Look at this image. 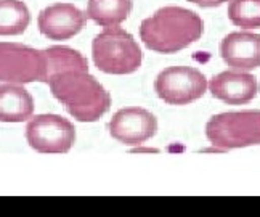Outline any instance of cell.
<instances>
[{"label":"cell","mask_w":260,"mask_h":217,"mask_svg":"<svg viewBox=\"0 0 260 217\" xmlns=\"http://www.w3.org/2000/svg\"><path fill=\"white\" fill-rule=\"evenodd\" d=\"M31 15L23 0H0V36H18L23 34Z\"/></svg>","instance_id":"obj_14"},{"label":"cell","mask_w":260,"mask_h":217,"mask_svg":"<svg viewBox=\"0 0 260 217\" xmlns=\"http://www.w3.org/2000/svg\"><path fill=\"white\" fill-rule=\"evenodd\" d=\"M209 90L226 105H246L257 97L258 81L254 74L244 71H223L211 79Z\"/></svg>","instance_id":"obj_10"},{"label":"cell","mask_w":260,"mask_h":217,"mask_svg":"<svg viewBox=\"0 0 260 217\" xmlns=\"http://www.w3.org/2000/svg\"><path fill=\"white\" fill-rule=\"evenodd\" d=\"M108 131L114 140L127 146H138L157 132L156 116L140 106L122 108L114 113L108 124Z\"/></svg>","instance_id":"obj_8"},{"label":"cell","mask_w":260,"mask_h":217,"mask_svg":"<svg viewBox=\"0 0 260 217\" xmlns=\"http://www.w3.org/2000/svg\"><path fill=\"white\" fill-rule=\"evenodd\" d=\"M132 153H159L157 148H151V146H132Z\"/></svg>","instance_id":"obj_17"},{"label":"cell","mask_w":260,"mask_h":217,"mask_svg":"<svg viewBox=\"0 0 260 217\" xmlns=\"http://www.w3.org/2000/svg\"><path fill=\"white\" fill-rule=\"evenodd\" d=\"M0 82H48L45 50L24 44L0 42Z\"/></svg>","instance_id":"obj_5"},{"label":"cell","mask_w":260,"mask_h":217,"mask_svg":"<svg viewBox=\"0 0 260 217\" xmlns=\"http://www.w3.org/2000/svg\"><path fill=\"white\" fill-rule=\"evenodd\" d=\"M220 56L235 71L257 70L260 68V36L247 31L228 34L220 42Z\"/></svg>","instance_id":"obj_11"},{"label":"cell","mask_w":260,"mask_h":217,"mask_svg":"<svg viewBox=\"0 0 260 217\" xmlns=\"http://www.w3.org/2000/svg\"><path fill=\"white\" fill-rule=\"evenodd\" d=\"M132 0H88L87 16L98 26H119L132 12Z\"/></svg>","instance_id":"obj_13"},{"label":"cell","mask_w":260,"mask_h":217,"mask_svg":"<svg viewBox=\"0 0 260 217\" xmlns=\"http://www.w3.org/2000/svg\"><path fill=\"white\" fill-rule=\"evenodd\" d=\"M211 145L222 150L260 145V110L228 111L212 116L206 124Z\"/></svg>","instance_id":"obj_4"},{"label":"cell","mask_w":260,"mask_h":217,"mask_svg":"<svg viewBox=\"0 0 260 217\" xmlns=\"http://www.w3.org/2000/svg\"><path fill=\"white\" fill-rule=\"evenodd\" d=\"M26 139L39 153L63 154L76 142V127L59 114H39L27 122Z\"/></svg>","instance_id":"obj_7"},{"label":"cell","mask_w":260,"mask_h":217,"mask_svg":"<svg viewBox=\"0 0 260 217\" xmlns=\"http://www.w3.org/2000/svg\"><path fill=\"white\" fill-rule=\"evenodd\" d=\"M228 18L236 27H260V0H230Z\"/></svg>","instance_id":"obj_15"},{"label":"cell","mask_w":260,"mask_h":217,"mask_svg":"<svg viewBox=\"0 0 260 217\" xmlns=\"http://www.w3.org/2000/svg\"><path fill=\"white\" fill-rule=\"evenodd\" d=\"M47 84L66 111L81 122L98 121L111 106V95L85 70L58 71L48 77Z\"/></svg>","instance_id":"obj_2"},{"label":"cell","mask_w":260,"mask_h":217,"mask_svg":"<svg viewBox=\"0 0 260 217\" xmlns=\"http://www.w3.org/2000/svg\"><path fill=\"white\" fill-rule=\"evenodd\" d=\"M92 58L102 73L125 76L140 70L143 53L134 36L122 27L109 26L93 39Z\"/></svg>","instance_id":"obj_3"},{"label":"cell","mask_w":260,"mask_h":217,"mask_svg":"<svg viewBox=\"0 0 260 217\" xmlns=\"http://www.w3.org/2000/svg\"><path fill=\"white\" fill-rule=\"evenodd\" d=\"M34 114V100L18 84L0 85V122H24Z\"/></svg>","instance_id":"obj_12"},{"label":"cell","mask_w":260,"mask_h":217,"mask_svg":"<svg viewBox=\"0 0 260 217\" xmlns=\"http://www.w3.org/2000/svg\"><path fill=\"white\" fill-rule=\"evenodd\" d=\"M209 88L206 76L191 66H171L157 74L154 92L172 106H183L201 98Z\"/></svg>","instance_id":"obj_6"},{"label":"cell","mask_w":260,"mask_h":217,"mask_svg":"<svg viewBox=\"0 0 260 217\" xmlns=\"http://www.w3.org/2000/svg\"><path fill=\"white\" fill-rule=\"evenodd\" d=\"M203 33L201 16L182 7H162L140 24V39L146 48L162 55L183 50L199 41Z\"/></svg>","instance_id":"obj_1"},{"label":"cell","mask_w":260,"mask_h":217,"mask_svg":"<svg viewBox=\"0 0 260 217\" xmlns=\"http://www.w3.org/2000/svg\"><path fill=\"white\" fill-rule=\"evenodd\" d=\"M87 13L73 4H55L39 15V31L50 41H68L87 26Z\"/></svg>","instance_id":"obj_9"},{"label":"cell","mask_w":260,"mask_h":217,"mask_svg":"<svg viewBox=\"0 0 260 217\" xmlns=\"http://www.w3.org/2000/svg\"><path fill=\"white\" fill-rule=\"evenodd\" d=\"M189 4H194L201 8H215V7H220L225 2H230V0H188Z\"/></svg>","instance_id":"obj_16"}]
</instances>
